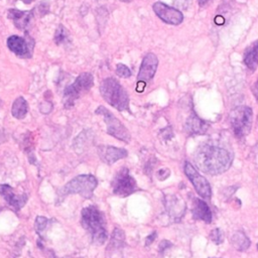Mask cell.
<instances>
[{
	"label": "cell",
	"mask_w": 258,
	"mask_h": 258,
	"mask_svg": "<svg viewBox=\"0 0 258 258\" xmlns=\"http://www.w3.org/2000/svg\"><path fill=\"white\" fill-rule=\"evenodd\" d=\"M194 159L198 168L203 172L217 175L230 168L233 155L228 149L219 144L205 143L197 149Z\"/></svg>",
	"instance_id": "obj_1"
},
{
	"label": "cell",
	"mask_w": 258,
	"mask_h": 258,
	"mask_svg": "<svg viewBox=\"0 0 258 258\" xmlns=\"http://www.w3.org/2000/svg\"><path fill=\"white\" fill-rule=\"evenodd\" d=\"M81 224L91 235L94 243L102 245L107 241L108 233L105 217L96 206H88L82 210Z\"/></svg>",
	"instance_id": "obj_2"
},
{
	"label": "cell",
	"mask_w": 258,
	"mask_h": 258,
	"mask_svg": "<svg viewBox=\"0 0 258 258\" xmlns=\"http://www.w3.org/2000/svg\"><path fill=\"white\" fill-rule=\"evenodd\" d=\"M103 99L118 111H129V96L121 84L114 78H106L100 85Z\"/></svg>",
	"instance_id": "obj_3"
},
{
	"label": "cell",
	"mask_w": 258,
	"mask_h": 258,
	"mask_svg": "<svg viewBox=\"0 0 258 258\" xmlns=\"http://www.w3.org/2000/svg\"><path fill=\"white\" fill-rule=\"evenodd\" d=\"M98 185L97 178L92 174H81L64 184L60 189L59 195L66 197L68 195H80L85 199H91L93 197L94 189Z\"/></svg>",
	"instance_id": "obj_4"
},
{
	"label": "cell",
	"mask_w": 258,
	"mask_h": 258,
	"mask_svg": "<svg viewBox=\"0 0 258 258\" xmlns=\"http://www.w3.org/2000/svg\"><path fill=\"white\" fill-rule=\"evenodd\" d=\"M94 85V77L91 73L80 74L75 82L68 86L63 91V106L69 109L75 105V102Z\"/></svg>",
	"instance_id": "obj_5"
},
{
	"label": "cell",
	"mask_w": 258,
	"mask_h": 258,
	"mask_svg": "<svg viewBox=\"0 0 258 258\" xmlns=\"http://www.w3.org/2000/svg\"><path fill=\"white\" fill-rule=\"evenodd\" d=\"M229 119L234 134L237 137L242 138L248 135L251 130L253 122L252 109L247 106L236 107L230 112Z\"/></svg>",
	"instance_id": "obj_6"
},
{
	"label": "cell",
	"mask_w": 258,
	"mask_h": 258,
	"mask_svg": "<svg viewBox=\"0 0 258 258\" xmlns=\"http://www.w3.org/2000/svg\"><path fill=\"white\" fill-rule=\"evenodd\" d=\"M96 114L103 116L104 122L107 126V133L125 143H129L131 140V135L127 128L122 124V122L115 117L107 108L104 106H99L96 111Z\"/></svg>",
	"instance_id": "obj_7"
},
{
	"label": "cell",
	"mask_w": 258,
	"mask_h": 258,
	"mask_svg": "<svg viewBox=\"0 0 258 258\" xmlns=\"http://www.w3.org/2000/svg\"><path fill=\"white\" fill-rule=\"evenodd\" d=\"M112 189L114 195L125 198L139 190L135 178L130 174L127 167L121 168L112 180Z\"/></svg>",
	"instance_id": "obj_8"
},
{
	"label": "cell",
	"mask_w": 258,
	"mask_h": 258,
	"mask_svg": "<svg viewBox=\"0 0 258 258\" xmlns=\"http://www.w3.org/2000/svg\"><path fill=\"white\" fill-rule=\"evenodd\" d=\"M158 67V58L157 56L149 52L145 54L141 61V66L139 69V73L137 76V85H136V91L138 93H141L144 91L146 85L153 79L156 70Z\"/></svg>",
	"instance_id": "obj_9"
},
{
	"label": "cell",
	"mask_w": 258,
	"mask_h": 258,
	"mask_svg": "<svg viewBox=\"0 0 258 258\" xmlns=\"http://www.w3.org/2000/svg\"><path fill=\"white\" fill-rule=\"evenodd\" d=\"M183 169H184L185 175L188 177V179L192 183L199 196H201L206 200H210L212 196V188L209 181L197 171V169L191 165V163L187 161H185Z\"/></svg>",
	"instance_id": "obj_10"
},
{
	"label": "cell",
	"mask_w": 258,
	"mask_h": 258,
	"mask_svg": "<svg viewBox=\"0 0 258 258\" xmlns=\"http://www.w3.org/2000/svg\"><path fill=\"white\" fill-rule=\"evenodd\" d=\"M154 13L165 23L171 24V25H178L183 20L182 13L173 8L170 7L162 2H155L152 6Z\"/></svg>",
	"instance_id": "obj_11"
},
{
	"label": "cell",
	"mask_w": 258,
	"mask_h": 258,
	"mask_svg": "<svg viewBox=\"0 0 258 258\" xmlns=\"http://www.w3.org/2000/svg\"><path fill=\"white\" fill-rule=\"evenodd\" d=\"M7 47L19 57H31L33 39L29 38L27 41L25 38L18 35H11L7 38Z\"/></svg>",
	"instance_id": "obj_12"
},
{
	"label": "cell",
	"mask_w": 258,
	"mask_h": 258,
	"mask_svg": "<svg viewBox=\"0 0 258 258\" xmlns=\"http://www.w3.org/2000/svg\"><path fill=\"white\" fill-rule=\"evenodd\" d=\"M32 16H33V10L22 11V10L11 8L7 12V17L13 21L15 27L25 32H27V29L31 24Z\"/></svg>",
	"instance_id": "obj_13"
},
{
	"label": "cell",
	"mask_w": 258,
	"mask_h": 258,
	"mask_svg": "<svg viewBox=\"0 0 258 258\" xmlns=\"http://www.w3.org/2000/svg\"><path fill=\"white\" fill-rule=\"evenodd\" d=\"M0 196L10 207L16 211H19L23 206H25L27 202L26 195L15 194L9 184H0Z\"/></svg>",
	"instance_id": "obj_14"
},
{
	"label": "cell",
	"mask_w": 258,
	"mask_h": 258,
	"mask_svg": "<svg viewBox=\"0 0 258 258\" xmlns=\"http://www.w3.org/2000/svg\"><path fill=\"white\" fill-rule=\"evenodd\" d=\"M98 152L101 159L107 164H113L117 160L125 158L128 152L124 148H119L111 145H101L98 147Z\"/></svg>",
	"instance_id": "obj_15"
},
{
	"label": "cell",
	"mask_w": 258,
	"mask_h": 258,
	"mask_svg": "<svg viewBox=\"0 0 258 258\" xmlns=\"http://www.w3.org/2000/svg\"><path fill=\"white\" fill-rule=\"evenodd\" d=\"M165 207L169 217L174 221H178L185 211L184 202L177 196H167L165 199Z\"/></svg>",
	"instance_id": "obj_16"
},
{
	"label": "cell",
	"mask_w": 258,
	"mask_h": 258,
	"mask_svg": "<svg viewBox=\"0 0 258 258\" xmlns=\"http://www.w3.org/2000/svg\"><path fill=\"white\" fill-rule=\"evenodd\" d=\"M210 125L208 122L201 119L195 113H192L184 124V129L189 135H201L208 131Z\"/></svg>",
	"instance_id": "obj_17"
},
{
	"label": "cell",
	"mask_w": 258,
	"mask_h": 258,
	"mask_svg": "<svg viewBox=\"0 0 258 258\" xmlns=\"http://www.w3.org/2000/svg\"><path fill=\"white\" fill-rule=\"evenodd\" d=\"M191 214L192 217L197 220H202L205 223H211L213 216L212 212L208 206V204L201 200V199H195L191 206Z\"/></svg>",
	"instance_id": "obj_18"
},
{
	"label": "cell",
	"mask_w": 258,
	"mask_h": 258,
	"mask_svg": "<svg viewBox=\"0 0 258 258\" xmlns=\"http://www.w3.org/2000/svg\"><path fill=\"white\" fill-rule=\"evenodd\" d=\"M244 63L251 70L255 71L258 67V39L249 45L244 52Z\"/></svg>",
	"instance_id": "obj_19"
},
{
	"label": "cell",
	"mask_w": 258,
	"mask_h": 258,
	"mask_svg": "<svg viewBox=\"0 0 258 258\" xmlns=\"http://www.w3.org/2000/svg\"><path fill=\"white\" fill-rule=\"evenodd\" d=\"M27 112H28L27 101L21 96L17 97L12 104V108H11L12 116L16 119L21 120L25 118V116L27 115Z\"/></svg>",
	"instance_id": "obj_20"
},
{
	"label": "cell",
	"mask_w": 258,
	"mask_h": 258,
	"mask_svg": "<svg viewBox=\"0 0 258 258\" xmlns=\"http://www.w3.org/2000/svg\"><path fill=\"white\" fill-rule=\"evenodd\" d=\"M231 244L238 251H246L250 247L251 241L243 232L237 231L231 237Z\"/></svg>",
	"instance_id": "obj_21"
},
{
	"label": "cell",
	"mask_w": 258,
	"mask_h": 258,
	"mask_svg": "<svg viewBox=\"0 0 258 258\" xmlns=\"http://www.w3.org/2000/svg\"><path fill=\"white\" fill-rule=\"evenodd\" d=\"M124 243H125V234H124V232L119 228H115L113 233H112V238H111V242H110L109 247L114 248V249H118V248L123 247Z\"/></svg>",
	"instance_id": "obj_22"
},
{
	"label": "cell",
	"mask_w": 258,
	"mask_h": 258,
	"mask_svg": "<svg viewBox=\"0 0 258 258\" xmlns=\"http://www.w3.org/2000/svg\"><path fill=\"white\" fill-rule=\"evenodd\" d=\"M68 36H69L68 30L61 24H59L54 33V42L56 44H60L67 40Z\"/></svg>",
	"instance_id": "obj_23"
},
{
	"label": "cell",
	"mask_w": 258,
	"mask_h": 258,
	"mask_svg": "<svg viewBox=\"0 0 258 258\" xmlns=\"http://www.w3.org/2000/svg\"><path fill=\"white\" fill-rule=\"evenodd\" d=\"M210 238H211V240H212L215 244L220 245V244L223 243V241H224V233H223V231H222L221 229L216 228V229H214V230L211 231Z\"/></svg>",
	"instance_id": "obj_24"
},
{
	"label": "cell",
	"mask_w": 258,
	"mask_h": 258,
	"mask_svg": "<svg viewBox=\"0 0 258 258\" xmlns=\"http://www.w3.org/2000/svg\"><path fill=\"white\" fill-rule=\"evenodd\" d=\"M116 74L121 78H129L131 76V71L127 66L123 63H118L116 67Z\"/></svg>",
	"instance_id": "obj_25"
},
{
	"label": "cell",
	"mask_w": 258,
	"mask_h": 258,
	"mask_svg": "<svg viewBox=\"0 0 258 258\" xmlns=\"http://www.w3.org/2000/svg\"><path fill=\"white\" fill-rule=\"evenodd\" d=\"M46 224H47V219L45 217H40L38 216L36 218V221H35V229L37 232H41L42 230H44V228L46 227Z\"/></svg>",
	"instance_id": "obj_26"
},
{
	"label": "cell",
	"mask_w": 258,
	"mask_h": 258,
	"mask_svg": "<svg viewBox=\"0 0 258 258\" xmlns=\"http://www.w3.org/2000/svg\"><path fill=\"white\" fill-rule=\"evenodd\" d=\"M34 10L37 11L38 15L44 16L49 11V4L47 2H45V1H42L38 6H36L34 8Z\"/></svg>",
	"instance_id": "obj_27"
},
{
	"label": "cell",
	"mask_w": 258,
	"mask_h": 258,
	"mask_svg": "<svg viewBox=\"0 0 258 258\" xmlns=\"http://www.w3.org/2000/svg\"><path fill=\"white\" fill-rule=\"evenodd\" d=\"M169 174H170V171H169L168 168H161L157 171V177L160 180H163V179L167 178L169 176Z\"/></svg>",
	"instance_id": "obj_28"
},
{
	"label": "cell",
	"mask_w": 258,
	"mask_h": 258,
	"mask_svg": "<svg viewBox=\"0 0 258 258\" xmlns=\"http://www.w3.org/2000/svg\"><path fill=\"white\" fill-rule=\"evenodd\" d=\"M156 236H157L156 232H153V233L149 234V236H147V237H146V239H145V245H146V246L150 245V244L155 240Z\"/></svg>",
	"instance_id": "obj_29"
},
{
	"label": "cell",
	"mask_w": 258,
	"mask_h": 258,
	"mask_svg": "<svg viewBox=\"0 0 258 258\" xmlns=\"http://www.w3.org/2000/svg\"><path fill=\"white\" fill-rule=\"evenodd\" d=\"M252 93L256 99V101L258 102V80L254 83V85L252 86Z\"/></svg>",
	"instance_id": "obj_30"
},
{
	"label": "cell",
	"mask_w": 258,
	"mask_h": 258,
	"mask_svg": "<svg viewBox=\"0 0 258 258\" xmlns=\"http://www.w3.org/2000/svg\"><path fill=\"white\" fill-rule=\"evenodd\" d=\"M170 246H171V243H169V241L163 240V241H161V243H160V245H159V249H160L161 251H163V250L167 249V248L170 247Z\"/></svg>",
	"instance_id": "obj_31"
},
{
	"label": "cell",
	"mask_w": 258,
	"mask_h": 258,
	"mask_svg": "<svg viewBox=\"0 0 258 258\" xmlns=\"http://www.w3.org/2000/svg\"><path fill=\"white\" fill-rule=\"evenodd\" d=\"M211 0H199V3L201 6H204V5H207Z\"/></svg>",
	"instance_id": "obj_32"
},
{
	"label": "cell",
	"mask_w": 258,
	"mask_h": 258,
	"mask_svg": "<svg viewBox=\"0 0 258 258\" xmlns=\"http://www.w3.org/2000/svg\"><path fill=\"white\" fill-rule=\"evenodd\" d=\"M23 3H25V4H29V3H31L32 1H34V0H21Z\"/></svg>",
	"instance_id": "obj_33"
},
{
	"label": "cell",
	"mask_w": 258,
	"mask_h": 258,
	"mask_svg": "<svg viewBox=\"0 0 258 258\" xmlns=\"http://www.w3.org/2000/svg\"><path fill=\"white\" fill-rule=\"evenodd\" d=\"M121 1H124V2H129V1H131V0H121Z\"/></svg>",
	"instance_id": "obj_34"
},
{
	"label": "cell",
	"mask_w": 258,
	"mask_h": 258,
	"mask_svg": "<svg viewBox=\"0 0 258 258\" xmlns=\"http://www.w3.org/2000/svg\"><path fill=\"white\" fill-rule=\"evenodd\" d=\"M257 249H258V243H257Z\"/></svg>",
	"instance_id": "obj_35"
}]
</instances>
